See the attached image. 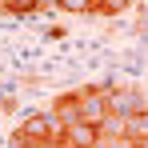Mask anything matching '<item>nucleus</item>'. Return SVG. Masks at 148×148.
<instances>
[{
	"mask_svg": "<svg viewBox=\"0 0 148 148\" xmlns=\"http://www.w3.org/2000/svg\"><path fill=\"white\" fill-rule=\"evenodd\" d=\"M56 8H64L72 16H96V0H56Z\"/></svg>",
	"mask_w": 148,
	"mask_h": 148,
	"instance_id": "0eeeda50",
	"label": "nucleus"
},
{
	"mask_svg": "<svg viewBox=\"0 0 148 148\" xmlns=\"http://www.w3.org/2000/svg\"><path fill=\"white\" fill-rule=\"evenodd\" d=\"M136 0H96V16H120L124 8H132Z\"/></svg>",
	"mask_w": 148,
	"mask_h": 148,
	"instance_id": "6e6552de",
	"label": "nucleus"
},
{
	"mask_svg": "<svg viewBox=\"0 0 148 148\" xmlns=\"http://www.w3.org/2000/svg\"><path fill=\"white\" fill-rule=\"evenodd\" d=\"M56 148H76V144L68 140V136H64V132H60V136H56Z\"/></svg>",
	"mask_w": 148,
	"mask_h": 148,
	"instance_id": "9d476101",
	"label": "nucleus"
},
{
	"mask_svg": "<svg viewBox=\"0 0 148 148\" xmlns=\"http://www.w3.org/2000/svg\"><path fill=\"white\" fill-rule=\"evenodd\" d=\"M16 132H20V136H32V140H56L64 128H60V120H56L52 112H28Z\"/></svg>",
	"mask_w": 148,
	"mask_h": 148,
	"instance_id": "f03ea898",
	"label": "nucleus"
},
{
	"mask_svg": "<svg viewBox=\"0 0 148 148\" xmlns=\"http://www.w3.org/2000/svg\"><path fill=\"white\" fill-rule=\"evenodd\" d=\"M64 136H68L76 148H100V140H104V132L92 128V124H84V120L72 124V128H64Z\"/></svg>",
	"mask_w": 148,
	"mask_h": 148,
	"instance_id": "39448f33",
	"label": "nucleus"
},
{
	"mask_svg": "<svg viewBox=\"0 0 148 148\" xmlns=\"http://www.w3.org/2000/svg\"><path fill=\"white\" fill-rule=\"evenodd\" d=\"M52 116L60 120V128L80 124V88H76V92H60V96L52 100Z\"/></svg>",
	"mask_w": 148,
	"mask_h": 148,
	"instance_id": "7ed1b4c3",
	"label": "nucleus"
},
{
	"mask_svg": "<svg viewBox=\"0 0 148 148\" xmlns=\"http://www.w3.org/2000/svg\"><path fill=\"white\" fill-rule=\"evenodd\" d=\"M44 0H0V12H8V16H24V12H36Z\"/></svg>",
	"mask_w": 148,
	"mask_h": 148,
	"instance_id": "423d86ee",
	"label": "nucleus"
},
{
	"mask_svg": "<svg viewBox=\"0 0 148 148\" xmlns=\"http://www.w3.org/2000/svg\"><path fill=\"white\" fill-rule=\"evenodd\" d=\"M120 140H128V144H148V108L132 112V116H120Z\"/></svg>",
	"mask_w": 148,
	"mask_h": 148,
	"instance_id": "20e7f679",
	"label": "nucleus"
},
{
	"mask_svg": "<svg viewBox=\"0 0 148 148\" xmlns=\"http://www.w3.org/2000/svg\"><path fill=\"white\" fill-rule=\"evenodd\" d=\"M112 116V84H100V88H80V120L104 128Z\"/></svg>",
	"mask_w": 148,
	"mask_h": 148,
	"instance_id": "f257e3e1",
	"label": "nucleus"
},
{
	"mask_svg": "<svg viewBox=\"0 0 148 148\" xmlns=\"http://www.w3.org/2000/svg\"><path fill=\"white\" fill-rule=\"evenodd\" d=\"M12 148H56V140H32V136L12 132Z\"/></svg>",
	"mask_w": 148,
	"mask_h": 148,
	"instance_id": "1a4fd4ad",
	"label": "nucleus"
}]
</instances>
